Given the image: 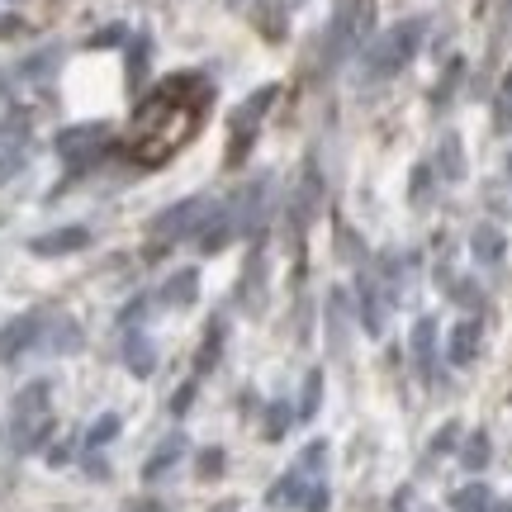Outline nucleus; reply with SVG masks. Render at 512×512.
Here are the masks:
<instances>
[{
    "label": "nucleus",
    "mask_w": 512,
    "mask_h": 512,
    "mask_svg": "<svg viewBox=\"0 0 512 512\" xmlns=\"http://www.w3.org/2000/svg\"><path fill=\"white\" fill-rule=\"evenodd\" d=\"M204 105H209V81L204 76H171V81H162L133 114L128 157L143 166H157L171 152H181L195 138V128L204 124Z\"/></svg>",
    "instance_id": "1"
},
{
    "label": "nucleus",
    "mask_w": 512,
    "mask_h": 512,
    "mask_svg": "<svg viewBox=\"0 0 512 512\" xmlns=\"http://www.w3.org/2000/svg\"><path fill=\"white\" fill-rule=\"evenodd\" d=\"M48 403H53V384L48 380L24 384V389L15 394V408H10V437H15V451H38L43 437L53 432Z\"/></svg>",
    "instance_id": "2"
},
{
    "label": "nucleus",
    "mask_w": 512,
    "mask_h": 512,
    "mask_svg": "<svg viewBox=\"0 0 512 512\" xmlns=\"http://www.w3.org/2000/svg\"><path fill=\"white\" fill-rule=\"evenodd\" d=\"M422 19H403V24H394L389 34H380L375 43H370L366 53V76L370 81H380V76H394L403 67V62H413L422 48Z\"/></svg>",
    "instance_id": "3"
},
{
    "label": "nucleus",
    "mask_w": 512,
    "mask_h": 512,
    "mask_svg": "<svg viewBox=\"0 0 512 512\" xmlns=\"http://www.w3.org/2000/svg\"><path fill=\"white\" fill-rule=\"evenodd\" d=\"M105 143H110V128H105V124L62 128V133H57V157L72 166V171H81V166H91L95 157L105 152Z\"/></svg>",
    "instance_id": "4"
},
{
    "label": "nucleus",
    "mask_w": 512,
    "mask_h": 512,
    "mask_svg": "<svg viewBox=\"0 0 512 512\" xmlns=\"http://www.w3.org/2000/svg\"><path fill=\"white\" fill-rule=\"evenodd\" d=\"M209 214H214V204L209 200H181L176 209H166L162 219L152 223V238L162 242H176V238H190V233H200L204 223H209Z\"/></svg>",
    "instance_id": "5"
},
{
    "label": "nucleus",
    "mask_w": 512,
    "mask_h": 512,
    "mask_svg": "<svg viewBox=\"0 0 512 512\" xmlns=\"http://www.w3.org/2000/svg\"><path fill=\"white\" fill-rule=\"evenodd\" d=\"M361 0H337V15H332V29H328V43H323V57L328 62H342V57L356 48V38H361Z\"/></svg>",
    "instance_id": "6"
},
{
    "label": "nucleus",
    "mask_w": 512,
    "mask_h": 512,
    "mask_svg": "<svg viewBox=\"0 0 512 512\" xmlns=\"http://www.w3.org/2000/svg\"><path fill=\"white\" fill-rule=\"evenodd\" d=\"M43 328H48V313H19V318H10L0 328V361H19L43 337Z\"/></svg>",
    "instance_id": "7"
},
{
    "label": "nucleus",
    "mask_w": 512,
    "mask_h": 512,
    "mask_svg": "<svg viewBox=\"0 0 512 512\" xmlns=\"http://www.w3.org/2000/svg\"><path fill=\"white\" fill-rule=\"evenodd\" d=\"M271 100H275V86H266V91H256L252 100L233 114V152H228L233 162H242V152H247V128L256 133V124H261V114H266V105H271Z\"/></svg>",
    "instance_id": "8"
},
{
    "label": "nucleus",
    "mask_w": 512,
    "mask_h": 512,
    "mask_svg": "<svg viewBox=\"0 0 512 512\" xmlns=\"http://www.w3.org/2000/svg\"><path fill=\"white\" fill-rule=\"evenodd\" d=\"M91 242L86 228H57V233H43V238L29 242V252L34 256H62V252H81Z\"/></svg>",
    "instance_id": "9"
},
{
    "label": "nucleus",
    "mask_w": 512,
    "mask_h": 512,
    "mask_svg": "<svg viewBox=\"0 0 512 512\" xmlns=\"http://www.w3.org/2000/svg\"><path fill=\"white\" fill-rule=\"evenodd\" d=\"M479 351V323L475 318H465V323H456V332H451V347H446V356H451V366H470Z\"/></svg>",
    "instance_id": "10"
},
{
    "label": "nucleus",
    "mask_w": 512,
    "mask_h": 512,
    "mask_svg": "<svg viewBox=\"0 0 512 512\" xmlns=\"http://www.w3.org/2000/svg\"><path fill=\"white\" fill-rule=\"evenodd\" d=\"M124 366L133 375H152L157 370V351H152V342H147L143 332H128L124 337Z\"/></svg>",
    "instance_id": "11"
},
{
    "label": "nucleus",
    "mask_w": 512,
    "mask_h": 512,
    "mask_svg": "<svg viewBox=\"0 0 512 512\" xmlns=\"http://www.w3.org/2000/svg\"><path fill=\"white\" fill-rule=\"evenodd\" d=\"M185 456V437H166L162 446H157V451H152V460H147L143 465V479H157V475H166V470H171V465H176V460Z\"/></svg>",
    "instance_id": "12"
},
{
    "label": "nucleus",
    "mask_w": 512,
    "mask_h": 512,
    "mask_svg": "<svg viewBox=\"0 0 512 512\" xmlns=\"http://www.w3.org/2000/svg\"><path fill=\"white\" fill-rule=\"evenodd\" d=\"M195 290H200V271H176L162 285V304H190Z\"/></svg>",
    "instance_id": "13"
},
{
    "label": "nucleus",
    "mask_w": 512,
    "mask_h": 512,
    "mask_svg": "<svg viewBox=\"0 0 512 512\" xmlns=\"http://www.w3.org/2000/svg\"><path fill=\"white\" fill-rule=\"evenodd\" d=\"M503 252H508V242H503V233L498 228H475V256L479 261H503Z\"/></svg>",
    "instance_id": "14"
},
{
    "label": "nucleus",
    "mask_w": 512,
    "mask_h": 512,
    "mask_svg": "<svg viewBox=\"0 0 512 512\" xmlns=\"http://www.w3.org/2000/svg\"><path fill=\"white\" fill-rule=\"evenodd\" d=\"M437 166H441V176H446V181H460V176H465V157H460V138H446V143H441V157H437Z\"/></svg>",
    "instance_id": "15"
},
{
    "label": "nucleus",
    "mask_w": 512,
    "mask_h": 512,
    "mask_svg": "<svg viewBox=\"0 0 512 512\" xmlns=\"http://www.w3.org/2000/svg\"><path fill=\"white\" fill-rule=\"evenodd\" d=\"M489 489H484V484H470V489H460L456 498H451V508L456 512H489Z\"/></svg>",
    "instance_id": "16"
},
{
    "label": "nucleus",
    "mask_w": 512,
    "mask_h": 512,
    "mask_svg": "<svg viewBox=\"0 0 512 512\" xmlns=\"http://www.w3.org/2000/svg\"><path fill=\"white\" fill-rule=\"evenodd\" d=\"M432 337H437L432 318H422L418 328H413V356H418V366H422V370H432Z\"/></svg>",
    "instance_id": "17"
},
{
    "label": "nucleus",
    "mask_w": 512,
    "mask_h": 512,
    "mask_svg": "<svg viewBox=\"0 0 512 512\" xmlns=\"http://www.w3.org/2000/svg\"><path fill=\"white\" fill-rule=\"evenodd\" d=\"M494 128H503V133H508V128H512V72H508V81H503V91H498Z\"/></svg>",
    "instance_id": "18"
},
{
    "label": "nucleus",
    "mask_w": 512,
    "mask_h": 512,
    "mask_svg": "<svg viewBox=\"0 0 512 512\" xmlns=\"http://www.w3.org/2000/svg\"><path fill=\"white\" fill-rule=\"evenodd\" d=\"M114 432H119V418H114V413H105V418H100L91 432H86V446H105Z\"/></svg>",
    "instance_id": "19"
},
{
    "label": "nucleus",
    "mask_w": 512,
    "mask_h": 512,
    "mask_svg": "<svg viewBox=\"0 0 512 512\" xmlns=\"http://www.w3.org/2000/svg\"><path fill=\"white\" fill-rule=\"evenodd\" d=\"M219 342H223V323H209V337H204V351H200V370H209V361L219 356Z\"/></svg>",
    "instance_id": "20"
},
{
    "label": "nucleus",
    "mask_w": 512,
    "mask_h": 512,
    "mask_svg": "<svg viewBox=\"0 0 512 512\" xmlns=\"http://www.w3.org/2000/svg\"><path fill=\"white\" fill-rule=\"evenodd\" d=\"M484 460H489V437L479 432V437H470V446H465V465H470V470H479Z\"/></svg>",
    "instance_id": "21"
},
{
    "label": "nucleus",
    "mask_w": 512,
    "mask_h": 512,
    "mask_svg": "<svg viewBox=\"0 0 512 512\" xmlns=\"http://www.w3.org/2000/svg\"><path fill=\"white\" fill-rule=\"evenodd\" d=\"M318 384H323V375L313 370L309 384H304V403H299V413H304V418H313V408H318Z\"/></svg>",
    "instance_id": "22"
},
{
    "label": "nucleus",
    "mask_w": 512,
    "mask_h": 512,
    "mask_svg": "<svg viewBox=\"0 0 512 512\" xmlns=\"http://www.w3.org/2000/svg\"><path fill=\"white\" fill-rule=\"evenodd\" d=\"M271 437H280L285 432V403H275V413H271V427H266Z\"/></svg>",
    "instance_id": "23"
},
{
    "label": "nucleus",
    "mask_w": 512,
    "mask_h": 512,
    "mask_svg": "<svg viewBox=\"0 0 512 512\" xmlns=\"http://www.w3.org/2000/svg\"><path fill=\"white\" fill-rule=\"evenodd\" d=\"M19 166H24V152H15V157H0V176H15Z\"/></svg>",
    "instance_id": "24"
},
{
    "label": "nucleus",
    "mask_w": 512,
    "mask_h": 512,
    "mask_svg": "<svg viewBox=\"0 0 512 512\" xmlns=\"http://www.w3.org/2000/svg\"><path fill=\"white\" fill-rule=\"evenodd\" d=\"M508 176H512V157H508Z\"/></svg>",
    "instance_id": "25"
},
{
    "label": "nucleus",
    "mask_w": 512,
    "mask_h": 512,
    "mask_svg": "<svg viewBox=\"0 0 512 512\" xmlns=\"http://www.w3.org/2000/svg\"><path fill=\"white\" fill-rule=\"evenodd\" d=\"M294 5H299V0H294Z\"/></svg>",
    "instance_id": "26"
}]
</instances>
